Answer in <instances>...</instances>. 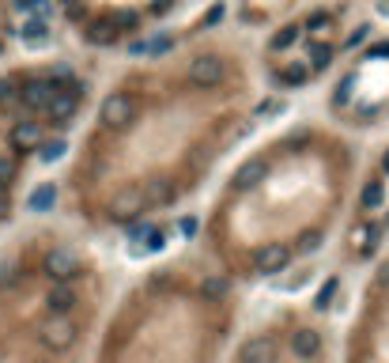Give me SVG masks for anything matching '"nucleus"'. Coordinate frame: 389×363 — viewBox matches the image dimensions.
Wrapping results in <instances>:
<instances>
[{
  "mask_svg": "<svg viewBox=\"0 0 389 363\" xmlns=\"http://www.w3.org/2000/svg\"><path fill=\"white\" fill-rule=\"evenodd\" d=\"M87 91V80L64 61L0 76V224L16 212L30 171L64 148Z\"/></svg>",
  "mask_w": 389,
  "mask_h": 363,
  "instance_id": "obj_5",
  "label": "nucleus"
},
{
  "mask_svg": "<svg viewBox=\"0 0 389 363\" xmlns=\"http://www.w3.org/2000/svg\"><path fill=\"white\" fill-rule=\"evenodd\" d=\"M114 272L80 227L38 224L0 258V363H83Z\"/></svg>",
  "mask_w": 389,
  "mask_h": 363,
  "instance_id": "obj_3",
  "label": "nucleus"
},
{
  "mask_svg": "<svg viewBox=\"0 0 389 363\" xmlns=\"http://www.w3.org/2000/svg\"><path fill=\"white\" fill-rule=\"evenodd\" d=\"M359 151L337 125L295 121L227 167L204 208L197 250L253 288L306 265L348 219Z\"/></svg>",
  "mask_w": 389,
  "mask_h": 363,
  "instance_id": "obj_2",
  "label": "nucleus"
},
{
  "mask_svg": "<svg viewBox=\"0 0 389 363\" xmlns=\"http://www.w3.org/2000/svg\"><path fill=\"white\" fill-rule=\"evenodd\" d=\"M151 61L98 98L64 163V212L87 235H125L189 204L265 110L227 50L174 57L159 38Z\"/></svg>",
  "mask_w": 389,
  "mask_h": 363,
  "instance_id": "obj_1",
  "label": "nucleus"
},
{
  "mask_svg": "<svg viewBox=\"0 0 389 363\" xmlns=\"http://www.w3.org/2000/svg\"><path fill=\"white\" fill-rule=\"evenodd\" d=\"M223 363H337V340L318 311L280 303L242 329Z\"/></svg>",
  "mask_w": 389,
  "mask_h": 363,
  "instance_id": "obj_6",
  "label": "nucleus"
},
{
  "mask_svg": "<svg viewBox=\"0 0 389 363\" xmlns=\"http://www.w3.org/2000/svg\"><path fill=\"white\" fill-rule=\"evenodd\" d=\"M332 27H337V12H329V8H314V12L306 19H298V23H284L269 38V61L284 57V53H291L298 46H303V57L272 69L269 80L276 87H284V91H298V87H306L310 80H318V76L337 61V50H340L337 42L329 38Z\"/></svg>",
  "mask_w": 389,
  "mask_h": 363,
  "instance_id": "obj_9",
  "label": "nucleus"
},
{
  "mask_svg": "<svg viewBox=\"0 0 389 363\" xmlns=\"http://www.w3.org/2000/svg\"><path fill=\"white\" fill-rule=\"evenodd\" d=\"M337 363H389V242L371 258L348 329L337 345Z\"/></svg>",
  "mask_w": 389,
  "mask_h": 363,
  "instance_id": "obj_7",
  "label": "nucleus"
},
{
  "mask_svg": "<svg viewBox=\"0 0 389 363\" xmlns=\"http://www.w3.org/2000/svg\"><path fill=\"white\" fill-rule=\"evenodd\" d=\"M344 258L366 261L389 242V144L374 151V159L359 167L352 193V208L344 219Z\"/></svg>",
  "mask_w": 389,
  "mask_h": 363,
  "instance_id": "obj_8",
  "label": "nucleus"
},
{
  "mask_svg": "<svg viewBox=\"0 0 389 363\" xmlns=\"http://www.w3.org/2000/svg\"><path fill=\"white\" fill-rule=\"evenodd\" d=\"M238 318V284L201 250H178L144 265L110 299L83 363H223Z\"/></svg>",
  "mask_w": 389,
  "mask_h": 363,
  "instance_id": "obj_4",
  "label": "nucleus"
}]
</instances>
